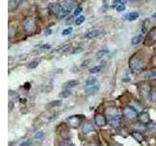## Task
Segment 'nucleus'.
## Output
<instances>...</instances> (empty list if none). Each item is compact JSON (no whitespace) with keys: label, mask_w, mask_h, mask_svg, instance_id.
<instances>
[{"label":"nucleus","mask_w":156,"mask_h":146,"mask_svg":"<svg viewBox=\"0 0 156 146\" xmlns=\"http://www.w3.org/2000/svg\"><path fill=\"white\" fill-rule=\"evenodd\" d=\"M106 116L110 123L114 127H116V125H119V121L122 117V114L120 110L116 108V107H109V108L106 109Z\"/></svg>","instance_id":"obj_1"},{"label":"nucleus","mask_w":156,"mask_h":146,"mask_svg":"<svg viewBox=\"0 0 156 146\" xmlns=\"http://www.w3.org/2000/svg\"><path fill=\"white\" fill-rule=\"evenodd\" d=\"M130 68L135 72H139L144 68V61L139 57H133L130 58L129 61Z\"/></svg>","instance_id":"obj_2"},{"label":"nucleus","mask_w":156,"mask_h":146,"mask_svg":"<svg viewBox=\"0 0 156 146\" xmlns=\"http://www.w3.org/2000/svg\"><path fill=\"white\" fill-rule=\"evenodd\" d=\"M49 11H50L51 14L55 15V16H66V13L62 10V7L61 4L58 3H50L48 6Z\"/></svg>","instance_id":"obj_3"},{"label":"nucleus","mask_w":156,"mask_h":146,"mask_svg":"<svg viewBox=\"0 0 156 146\" xmlns=\"http://www.w3.org/2000/svg\"><path fill=\"white\" fill-rule=\"evenodd\" d=\"M23 26L27 32H32L35 30V22L33 18H27L23 21Z\"/></svg>","instance_id":"obj_4"},{"label":"nucleus","mask_w":156,"mask_h":146,"mask_svg":"<svg viewBox=\"0 0 156 146\" xmlns=\"http://www.w3.org/2000/svg\"><path fill=\"white\" fill-rule=\"evenodd\" d=\"M123 114H124V116L126 117L127 119H129V120H135L136 117H138V111L135 110L133 107L128 106V107H126V108L124 109Z\"/></svg>","instance_id":"obj_5"},{"label":"nucleus","mask_w":156,"mask_h":146,"mask_svg":"<svg viewBox=\"0 0 156 146\" xmlns=\"http://www.w3.org/2000/svg\"><path fill=\"white\" fill-rule=\"evenodd\" d=\"M140 92L141 96H143L144 99H150V96H151V92H152V89L149 85H141L140 88Z\"/></svg>","instance_id":"obj_6"},{"label":"nucleus","mask_w":156,"mask_h":146,"mask_svg":"<svg viewBox=\"0 0 156 146\" xmlns=\"http://www.w3.org/2000/svg\"><path fill=\"white\" fill-rule=\"evenodd\" d=\"M100 90V86L99 84H95V85H86V88H85V92L87 95H95L97 94L98 92Z\"/></svg>","instance_id":"obj_7"},{"label":"nucleus","mask_w":156,"mask_h":146,"mask_svg":"<svg viewBox=\"0 0 156 146\" xmlns=\"http://www.w3.org/2000/svg\"><path fill=\"white\" fill-rule=\"evenodd\" d=\"M61 5H62L63 11L67 14L72 10L73 6H74V3H73V0H63Z\"/></svg>","instance_id":"obj_8"},{"label":"nucleus","mask_w":156,"mask_h":146,"mask_svg":"<svg viewBox=\"0 0 156 146\" xmlns=\"http://www.w3.org/2000/svg\"><path fill=\"white\" fill-rule=\"evenodd\" d=\"M81 131L83 134H89L91 131H94L95 130V128L94 126H93L91 123H84L82 126H81Z\"/></svg>","instance_id":"obj_9"},{"label":"nucleus","mask_w":156,"mask_h":146,"mask_svg":"<svg viewBox=\"0 0 156 146\" xmlns=\"http://www.w3.org/2000/svg\"><path fill=\"white\" fill-rule=\"evenodd\" d=\"M95 123L97 126H105L106 124V118L102 114H98L95 117Z\"/></svg>","instance_id":"obj_10"},{"label":"nucleus","mask_w":156,"mask_h":146,"mask_svg":"<svg viewBox=\"0 0 156 146\" xmlns=\"http://www.w3.org/2000/svg\"><path fill=\"white\" fill-rule=\"evenodd\" d=\"M139 16H140V14L138 12H131V13H127L126 15H124L123 19H126V21L133 22V21H136V19L139 18Z\"/></svg>","instance_id":"obj_11"},{"label":"nucleus","mask_w":156,"mask_h":146,"mask_svg":"<svg viewBox=\"0 0 156 146\" xmlns=\"http://www.w3.org/2000/svg\"><path fill=\"white\" fill-rule=\"evenodd\" d=\"M129 106H131V107H133V108L135 109V110H136L138 112H143V110H144V105L140 103V102H139V101H136V100H132L130 103H129Z\"/></svg>","instance_id":"obj_12"},{"label":"nucleus","mask_w":156,"mask_h":146,"mask_svg":"<svg viewBox=\"0 0 156 146\" xmlns=\"http://www.w3.org/2000/svg\"><path fill=\"white\" fill-rule=\"evenodd\" d=\"M139 120H140V123L147 124L149 122V116H148L147 113H146V112H141V113L140 114V116H139Z\"/></svg>","instance_id":"obj_13"},{"label":"nucleus","mask_w":156,"mask_h":146,"mask_svg":"<svg viewBox=\"0 0 156 146\" xmlns=\"http://www.w3.org/2000/svg\"><path fill=\"white\" fill-rule=\"evenodd\" d=\"M78 84H79V82L77 80H69L63 84V87H65L66 89H72V88L76 87Z\"/></svg>","instance_id":"obj_14"},{"label":"nucleus","mask_w":156,"mask_h":146,"mask_svg":"<svg viewBox=\"0 0 156 146\" xmlns=\"http://www.w3.org/2000/svg\"><path fill=\"white\" fill-rule=\"evenodd\" d=\"M149 24H150L149 19H145L144 21L143 22V24H141V32H143V34H145L146 32L148 31Z\"/></svg>","instance_id":"obj_15"},{"label":"nucleus","mask_w":156,"mask_h":146,"mask_svg":"<svg viewBox=\"0 0 156 146\" xmlns=\"http://www.w3.org/2000/svg\"><path fill=\"white\" fill-rule=\"evenodd\" d=\"M100 30H92V31H89L87 34H85V37L88 38V39H93L97 36L100 35Z\"/></svg>","instance_id":"obj_16"},{"label":"nucleus","mask_w":156,"mask_h":146,"mask_svg":"<svg viewBox=\"0 0 156 146\" xmlns=\"http://www.w3.org/2000/svg\"><path fill=\"white\" fill-rule=\"evenodd\" d=\"M141 41H143V35H141V34H139V35H136L132 38L131 42L133 45H138V44H140Z\"/></svg>","instance_id":"obj_17"},{"label":"nucleus","mask_w":156,"mask_h":146,"mask_svg":"<svg viewBox=\"0 0 156 146\" xmlns=\"http://www.w3.org/2000/svg\"><path fill=\"white\" fill-rule=\"evenodd\" d=\"M8 7L10 12L14 11L17 8V0H8Z\"/></svg>","instance_id":"obj_18"},{"label":"nucleus","mask_w":156,"mask_h":146,"mask_svg":"<svg viewBox=\"0 0 156 146\" xmlns=\"http://www.w3.org/2000/svg\"><path fill=\"white\" fill-rule=\"evenodd\" d=\"M147 129H148V130L150 131V133L156 134V123H155V122H151V123H149L148 126H147Z\"/></svg>","instance_id":"obj_19"},{"label":"nucleus","mask_w":156,"mask_h":146,"mask_svg":"<svg viewBox=\"0 0 156 146\" xmlns=\"http://www.w3.org/2000/svg\"><path fill=\"white\" fill-rule=\"evenodd\" d=\"M61 105H62L61 100H54V101H51L50 103L47 105V107L51 108V107H58V106H61Z\"/></svg>","instance_id":"obj_20"},{"label":"nucleus","mask_w":156,"mask_h":146,"mask_svg":"<svg viewBox=\"0 0 156 146\" xmlns=\"http://www.w3.org/2000/svg\"><path fill=\"white\" fill-rule=\"evenodd\" d=\"M133 136L136 138V140L138 141H143L144 140V136L143 134H140V131H135V133H133Z\"/></svg>","instance_id":"obj_21"},{"label":"nucleus","mask_w":156,"mask_h":146,"mask_svg":"<svg viewBox=\"0 0 156 146\" xmlns=\"http://www.w3.org/2000/svg\"><path fill=\"white\" fill-rule=\"evenodd\" d=\"M71 96V91L69 89H66L65 91H62L61 94H60V96L61 97H68V96Z\"/></svg>","instance_id":"obj_22"},{"label":"nucleus","mask_w":156,"mask_h":146,"mask_svg":"<svg viewBox=\"0 0 156 146\" xmlns=\"http://www.w3.org/2000/svg\"><path fill=\"white\" fill-rule=\"evenodd\" d=\"M97 84V78L96 77H89L86 80V85H95Z\"/></svg>","instance_id":"obj_23"},{"label":"nucleus","mask_w":156,"mask_h":146,"mask_svg":"<svg viewBox=\"0 0 156 146\" xmlns=\"http://www.w3.org/2000/svg\"><path fill=\"white\" fill-rule=\"evenodd\" d=\"M107 54H108V51H107V50H100L99 52L97 53V57L98 58H101V57H104L105 56H106Z\"/></svg>","instance_id":"obj_24"},{"label":"nucleus","mask_w":156,"mask_h":146,"mask_svg":"<svg viewBox=\"0 0 156 146\" xmlns=\"http://www.w3.org/2000/svg\"><path fill=\"white\" fill-rule=\"evenodd\" d=\"M72 30H73V28H72L71 26L67 27V28H66V29H65V30H62V36L69 35V34H71V33H72Z\"/></svg>","instance_id":"obj_25"},{"label":"nucleus","mask_w":156,"mask_h":146,"mask_svg":"<svg viewBox=\"0 0 156 146\" xmlns=\"http://www.w3.org/2000/svg\"><path fill=\"white\" fill-rule=\"evenodd\" d=\"M101 70V66H94V67H92L90 68V73H92V74H95V73H99L100 71Z\"/></svg>","instance_id":"obj_26"},{"label":"nucleus","mask_w":156,"mask_h":146,"mask_svg":"<svg viewBox=\"0 0 156 146\" xmlns=\"http://www.w3.org/2000/svg\"><path fill=\"white\" fill-rule=\"evenodd\" d=\"M84 21H85V17L84 16H79L75 19V24H77V26H80V24H82L83 23H84Z\"/></svg>","instance_id":"obj_27"},{"label":"nucleus","mask_w":156,"mask_h":146,"mask_svg":"<svg viewBox=\"0 0 156 146\" xmlns=\"http://www.w3.org/2000/svg\"><path fill=\"white\" fill-rule=\"evenodd\" d=\"M126 9V4H117L116 5V10L117 12H123Z\"/></svg>","instance_id":"obj_28"},{"label":"nucleus","mask_w":156,"mask_h":146,"mask_svg":"<svg viewBox=\"0 0 156 146\" xmlns=\"http://www.w3.org/2000/svg\"><path fill=\"white\" fill-rule=\"evenodd\" d=\"M43 137H44V133H43L42 130L37 131V133L35 134V135H34V138H35V139H38V140L43 139Z\"/></svg>","instance_id":"obj_29"},{"label":"nucleus","mask_w":156,"mask_h":146,"mask_svg":"<svg viewBox=\"0 0 156 146\" xmlns=\"http://www.w3.org/2000/svg\"><path fill=\"white\" fill-rule=\"evenodd\" d=\"M82 11H83V8H82L81 6L77 7V8L75 9L74 13H73V16H74V17H79V16H80V14L82 13Z\"/></svg>","instance_id":"obj_30"},{"label":"nucleus","mask_w":156,"mask_h":146,"mask_svg":"<svg viewBox=\"0 0 156 146\" xmlns=\"http://www.w3.org/2000/svg\"><path fill=\"white\" fill-rule=\"evenodd\" d=\"M149 36H150V38L152 39L153 41H156V27H155V28H153L152 30L150 31Z\"/></svg>","instance_id":"obj_31"},{"label":"nucleus","mask_w":156,"mask_h":146,"mask_svg":"<svg viewBox=\"0 0 156 146\" xmlns=\"http://www.w3.org/2000/svg\"><path fill=\"white\" fill-rule=\"evenodd\" d=\"M136 129L138 130L139 131H141V130H145V126H144V124H143V123H140V124H136Z\"/></svg>","instance_id":"obj_32"},{"label":"nucleus","mask_w":156,"mask_h":146,"mask_svg":"<svg viewBox=\"0 0 156 146\" xmlns=\"http://www.w3.org/2000/svg\"><path fill=\"white\" fill-rule=\"evenodd\" d=\"M150 99L152 100L153 102H156V90H152L151 92V96H150Z\"/></svg>","instance_id":"obj_33"},{"label":"nucleus","mask_w":156,"mask_h":146,"mask_svg":"<svg viewBox=\"0 0 156 146\" xmlns=\"http://www.w3.org/2000/svg\"><path fill=\"white\" fill-rule=\"evenodd\" d=\"M155 76H156V70H151L146 74V77L147 78H153Z\"/></svg>","instance_id":"obj_34"},{"label":"nucleus","mask_w":156,"mask_h":146,"mask_svg":"<svg viewBox=\"0 0 156 146\" xmlns=\"http://www.w3.org/2000/svg\"><path fill=\"white\" fill-rule=\"evenodd\" d=\"M38 61H32V62H30V63H28L27 64V67L28 68H34V67H36L37 65H38Z\"/></svg>","instance_id":"obj_35"},{"label":"nucleus","mask_w":156,"mask_h":146,"mask_svg":"<svg viewBox=\"0 0 156 146\" xmlns=\"http://www.w3.org/2000/svg\"><path fill=\"white\" fill-rule=\"evenodd\" d=\"M31 140H27V141H24V142H23L20 146H29V145H31Z\"/></svg>","instance_id":"obj_36"},{"label":"nucleus","mask_w":156,"mask_h":146,"mask_svg":"<svg viewBox=\"0 0 156 146\" xmlns=\"http://www.w3.org/2000/svg\"><path fill=\"white\" fill-rule=\"evenodd\" d=\"M73 18H74V16H70V17H68L67 18V19H66V24H69V23H71L72 22V19H73Z\"/></svg>","instance_id":"obj_37"},{"label":"nucleus","mask_w":156,"mask_h":146,"mask_svg":"<svg viewBox=\"0 0 156 146\" xmlns=\"http://www.w3.org/2000/svg\"><path fill=\"white\" fill-rule=\"evenodd\" d=\"M90 61H91V60H87V61H85L84 62L82 63V65H83V66H88V65H89L90 63H91Z\"/></svg>","instance_id":"obj_38"},{"label":"nucleus","mask_w":156,"mask_h":146,"mask_svg":"<svg viewBox=\"0 0 156 146\" xmlns=\"http://www.w3.org/2000/svg\"><path fill=\"white\" fill-rule=\"evenodd\" d=\"M82 51H83V49H82V48H79V49L77 48V49H75L74 51H72L71 53H72V54H75V53H79V52H82Z\"/></svg>","instance_id":"obj_39"},{"label":"nucleus","mask_w":156,"mask_h":146,"mask_svg":"<svg viewBox=\"0 0 156 146\" xmlns=\"http://www.w3.org/2000/svg\"><path fill=\"white\" fill-rule=\"evenodd\" d=\"M42 48L49 50V49H51V45H50V44H45V45H43V46H42Z\"/></svg>","instance_id":"obj_40"},{"label":"nucleus","mask_w":156,"mask_h":146,"mask_svg":"<svg viewBox=\"0 0 156 146\" xmlns=\"http://www.w3.org/2000/svg\"><path fill=\"white\" fill-rule=\"evenodd\" d=\"M61 146H72V145H70L69 143H62Z\"/></svg>","instance_id":"obj_41"},{"label":"nucleus","mask_w":156,"mask_h":146,"mask_svg":"<svg viewBox=\"0 0 156 146\" xmlns=\"http://www.w3.org/2000/svg\"><path fill=\"white\" fill-rule=\"evenodd\" d=\"M152 19H156V13H154V14L152 15Z\"/></svg>","instance_id":"obj_42"},{"label":"nucleus","mask_w":156,"mask_h":146,"mask_svg":"<svg viewBox=\"0 0 156 146\" xmlns=\"http://www.w3.org/2000/svg\"><path fill=\"white\" fill-rule=\"evenodd\" d=\"M90 146H99V145H98V144H91Z\"/></svg>","instance_id":"obj_43"},{"label":"nucleus","mask_w":156,"mask_h":146,"mask_svg":"<svg viewBox=\"0 0 156 146\" xmlns=\"http://www.w3.org/2000/svg\"><path fill=\"white\" fill-rule=\"evenodd\" d=\"M23 1V0H19V2H20V3H22Z\"/></svg>","instance_id":"obj_44"},{"label":"nucleus","mask_w":156,"mask_h":146,"mask_svg":"<svg viewBox=\"0 0 156 146\" xmlns=\"http://www.w3.org/2000/svg\"><path fill=\"white\" fill-rule=\"evenodd\" d=\"M132 1H138V0H132Z\"/></svg>","instance_id":"obj_45"},{"label":"nucleus","mask_w":156,"mask_h":146,"mask_svg":"<svg viewBox=\"0 0 156 146\" xmlns=\"http://www.w3.org/2000/svg\"><path fill=\"white\" fill-rule=\"evenodd\" d=\"M73 1H74V0H73Z\"/></svg>","instance_id":"obj_46"}]
</instances>
